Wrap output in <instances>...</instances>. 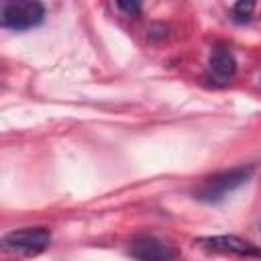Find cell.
I'll use <instances>...</instances> for the list:
<instances>
[{"label": "cell", "mask_w": 261, "mask_h": 261, "mask_svg": "<svg viewBox=\"0 0 261 261\" xmlns=\"http://www.w3.org/2000/svg\"><path fill=\"white\" fill-rule=\"evenodd\" d=\"M255 167L253 165H241V167H232L228 171L216 173L212 177H208L206 181H202L196 190V198L208 204L220 202L224 196H228L230 192H234L237 188H241L251 175H253Z\"/></svg>", "instance_id": "1"}, {"label": "cell", "mask_w": 261, "mask_h": 261, "mask_svg": "<svg viewBox=\"0 0 261 261\" xmlns=\"http://www.w3.org/2000/svg\"><path fill=\"white\" fill-rule=\"evenodd\" d=\"M200 247L218 251V253H230L239 257H261V249L255 247L253 243L239 239L234 234H216V237H200L196 241Z\"/></svg>", "instance_id": "4"}, {"label": "cell", "mask_w": 261, "mask_h": 261, "mask_svg": "<svg viewBox=\"0 0 261 261\" xmlns=\"http://www.w3.org/2000/svg\"><path fill=\"white\" fill-rule=\"evenodd\" d=\"M253 10H255V4L253 2H237L232 6V18L239 20V22H247L251 18Z\"/></svg>", "instance_id": "7"}, {"label": "cell", "mask_w": 261, "mask_h": 261, "mask_svg": "<svg viewBox=\"0 0 261 261\" xmlns=\"http://www.w3.org/2000/svg\"><path fill=\"white\" fill-rule=\"evenodd\" d=\"M45 18V8L39 2H4L0 8V24L10 31H27L39 27Z\"/></svg>", "instance_id": "2"}, {"label": "cell", "mask_w": 261, "mask_h": 261, "mask_svg": "<svg viewBox=\"0 0 261 261\" xmlns=\"http://www.w3.org/2000/svg\"><path fill=\"white\" fill-rule=\"evenodd\" d=\"M49 243H51V232L43 226L12 230L2 239L4 251L18 257H35L43 253L49 247Z\"/></svg>", "instance_id": "3"}, {"label": "cell", "mask_w": 261, "mask_h": 261, "mask_svg": "<svg viewBox=\"0 0 261 261\" xmlns=\"http://www.w3.org/2000/svg\"><path fill=\"white\" fill-rule=\"evenodd\" d=\"M210 71L216 80L220 82H226L234 75L237 71V61L232 57V53L226 49V47H214L212 53H210Z\"/></svg>", "instance_id": "6"}, {"label": "cell", "mask_w": 261, "mask_h": 261, "mask_svg": "<svg viewBox=\"0 0 261 261\" xmlns=\"http://www.w3.org/2000/svg\"><path fill=\"white\" fill-rule=\"evenodd\" d=\"M116 6H118L120 10H124L128 16H137V14L141 12V6H139L137 2H116Z\"/></svg>", "instance_id": "8"}, {"label": "cell", "mask_w": 261, "mask_h": 261, "mask_svg": "<svg viewBox=\"0 0 261 261\" xmlns=\"http://www.w3.org/2000/svg\"><path fill=\"white\" fill-rule=\"evenodd\" d=\"M130 255L137 261H175L177 259V251L171 245L147 234L133 239Z\"/></svg>", "instance_id": "5"}]
</instances>
